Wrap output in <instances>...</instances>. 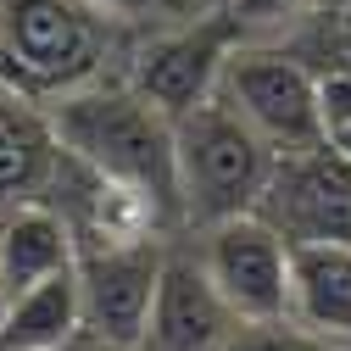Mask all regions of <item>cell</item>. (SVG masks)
Masks as SVG:
<instances>
[{
    "label": "cell",
    "mask_w": 351,
    "mask_h": 351,
    "mask_svg": "<svg viewBox=\"0 0 351 351\" xmlns=\"http://www.w3.org/2000/svg\"><path fill=\"white\" fill-rule=\"evenodd\" d=\"M56 145L73 151L84 167L101 179L128 184L156 223H179V162H173V117L151 106L134 84L128 90H101V84H78L56 95L51 106Z\"/></svg>",
    "instance_id": "cell-1"
},
{
    "label": "cell",
    "mask_w": 351,
    "mask_h": 351,
    "mask_svg": "<svg viewBox=\"0 0 351 351\" xmlns=\"http://www.w3.org/2000/svg\"><path fill=\"white\" fill-rule=\"evenodd\" d=\"M173 162H179V206L195 223L240 217L256 206L262 179L274 167V145L223 101L206 95L173 117Z\"/></svg>",
    "instance_id": "cell-2"
},
{
    "label": "cell",
    "mask_w": 351,
    "mask_h": 351,
    "mask_svg": "<svg viewBox=\"0 0 351 351\" xmlns=\"http://www.w3.org/2000/svg\"><path fill=\"white\" fill-rule=\"evenodd\" d=\"M106 62L95 0H0V78L17 95H67Z\"/></svg>",
    "instance_id": "cell-3"
},
{
    "label": "cell",
    "mask_w": 351,
    "mask_h": 351,
    "mask_svg": "<svg viewBox=\"0 0 351 351\" xmlns=\"http://www.w3.org/2000/svg\"><path fill=\"white\" fill-rule=\"evenodd\" d=\"M223 95L274 151H301L324 140L318 123V73H306L301 56L274 45H234L217 73Z\"/></svg>",
    "instance_id": "cell-4"
},
{
    "label": "cell",
    "mask_w": 351,
    "mask_h": 351,
    "mask_svg": "<svg viewBox=\"0 0 351 351\" xmlns=\"http://www.w3.org/2000/svg\"><path fill=\"white\" fill-rule=\"evenodd\" d=\"M251 212L285 245H301V240L351 245V156H340L329 140L301 151H274V167Z\"/></svg>",
    "instance_id": "cell-5"
},
{
    "label": "cell",
    "mask_w": 351,
    "mask_h": 351,
    "mask_svg": "<svg viewBox=\"0 0 351 351\" xmlns=\"http://www.w3.org/2000/svg\"><path fill=\"white\" fill-rule=\"evenodd\" d=\"M73 274H78L84 329L101 346L128 351V346L145 340L151 295H156V274H162L156 234L117 240V245H84V251H73Z\"/></svg>",
    "instance_id": "cell-6"
},
{
    "label": "cell",
    "mask_w": 351,
    "mask_h": 351,
    "mask_svg": "<svg viewBox=\"0 0 351 351\" xmlns=\"http://www.w3.org/2000/svg\"><path fill=\"white\" fill-rule=\"evenodd\" d=\"M201 268L234 318H279L290 313V245L256 212L206 223Z\"/></svg>",
    "instance_id": "cell-7"
},
{
    "label": "cell",
    "mask_w": 351,
    "mask_h": 351,
    "mask_svg": "<svg viewBox=\"0 0 351 351\" xmlns=\"http://www.w3.org/2000/svg\"><path fill=\"white\" fill-rule=\"evenodd\" d=\"M240 28L223 12H195L184 17L173 34L151 39V45L134 56V90L162 106L167 117L190 112L195 101H206L217 90V73H223V56L240 45Z\"/></svg>",
    "instance_id": "cell-8"
},
{
    "label": "cell",
    "mask_w": 351,
    "mask_h": 351,
    "mask_svg": "<svg viewBox=\"0 0 351 351\" xmlns=\"http://www.w3.org/2000/svg\"><path fill=\"white\" fill-rule=\"evenodd\" d=\"M234 324L240 318L229 313V301L212 290L201 256H162L140 346H151V351H217V340Z\"/></svg>",
    "instance_id": "cell-9"
},
{
    "label": "cell",
    "mask_w": 351,
    "mask_h": 351,
    "mask_svg": "<svg viewBox=\"0 0 351 351\" xmlns=\"http://www.w3.org/2000/svg\"><path fill=\"white\" fill-rule=\"evenodd\" d=\"M290 318L335 346H351V245L346 240L290 245Z\"/></svg>",
    "instance_id": "cell-10"
},
{
    "label": "cell",
    "mask_w": 351,
    "mask_h": 351,
    "mask_svg": "<svg viewBox=\"0 0 351 351\" xmlns=\"http://www.w3.org/2000/svg\"><path fill=\"white\" fill-rule=\"evenodd\" d=\"M62 268H73V234L62 212L45 201H17L0 217V306Z\"/></svg>",
    "instance_id": "cell-11"
},
{
    "label": "cell",
    "mask_w": 351,
    "mask_h": 351,
    "mask_svg": "<svg viewBox=\"0 0 351 351\" xmlns=\"http://www.w3.org/2000/svg\"><path fill=\"white\" fill-rule=\"evenodd\" d=\"M78 329H84V306H78V274L73 268L17 290L0 306V340L12 351H67Z\"/></svg>",
    "instance_id": "cell-12"
},
{
    "label": "cell",
    "mask_w": 351,
    "mask_h": 351,
    "mask_svg": "<svg viewBox=\"0 0 351 351\" xmlns=\"http://www.w3.org/2000/svg\"><path fill=\"white\" fill-rule=\"evenodd\" d=\"M56 128L23 95H0V201H39L56 167Z\"/></svg>",
    "instance_id": "cell-13"
},
{
    "label": "cell",
    "mask_w": 351,
    "mask_h": 351,
    "mask_svg": "<svg viewBox=\"0 0 351 351\" xmlns=\"http://www.w3.org/2000/svg\"><path fill=\"white\" fill-rule=\"evenodd\" d=\"M217 351H346L324 335H313L306 324H295L290 313L279 318H240L223 340H217Z\"/></svg>",
    "instance_id": "cell-14"
},
{
    "label": "cell",
    "mask_w": 351,
    "mask_h": 351,
    "mask_svg": "<svg viewBox=\"0 0 351 351\" xmlns=\"http://www.w3.org/2000/svg\"><path fill=\"white\" fill-rule=\"evenodd\" d=\"M313 12V0H223V17L251 34V28H290Z\"/></svg>",
    "instance_id": "cell-15"
},
{
    "label": "cell",
    "mask_w": 351,
    "mask_h": 351,
    "mask_svg": "<svg viewBox=\"0 0 351 351\" xmlns=\"http://www.w3.org/2000/svg\"><path fill=\"white\" fill-rule=\"evenodd\" d=\"M318 123L324 140L351 128V62H329V73H318Z\"/></svg>",
    "instance_id": "cell-16"
},
{
    "label": "cell",
    "mask_w": 351,
    "mask_h": 351,
    "mask_svg": "<svg viewBox=\"0 0 351 351\" xmlns=\"http://www.w3.org/2000/svg\"><path fill=\"white\" fill-rule=\"evenodd\" d=\"M117 17H145V23H184L201 12V0H95Z\"/></svg>",
    "instance_id": "cell-17"
},
{
    "label": "cell",
    "mask_w": 351,
    "mask_h": 351,
    "mask_svg": "<svg viewBox=\"0 0 351 351\" xmlns=\"http://www.w3.org/2000/svg\"><path fill=\"white\" fill-rule=\"evenodd\" d=\"M329 17V45H335V62H351V12H324Z\"/></svg>",
    "instance_id": "cell-18"
},
{
    "label": "cell",
    "mask_w": 351,
    "mask_h": 351,
    "mask_svg": "<svg viewBox=\"0 0 351 351\" xmlns=\"http://www.w3.org/2000/svg\"><path fill=\"white\" fill-rule=\"evenodd\" d=\"M313 12L324 17V12H351V0H313Z\"/></svg>",
    "instance_id": "cell-19"
},
{
    "label": "cell",
    "mask_w": 351,
    "mask_h": 351,
    "mask_svg": "<svg viewBox=\"0 0 351 351\" xmlns=\"http://www.w3.org/2000/svg\"><path fill=\"white\" fill-rule=\"evenodd\" d=\"M329 145H335L340 156H351V128H340V134H329Z\"/></svg>",
    "instance_id": "cell-20"
},
{
    "label": "cell",
    "mask_w": 351,
    "mask_h": 351,
    "mask_svg": "<svg viewBox=\"0 0 351 351\" xmlns=\"http://www.w3.org/2000/svg\"><path fill=\"white\" fill-rule=\"evenodd\" d=\"M101 351H123V346H101Z\"/></svg>",
    "instance_id": "cell-21"
},
{
    "label": "cell",
    "mask_w": 351,
    "mask_h": 351,
    "mask_svg": "<svg viewBox=\"0 0 351 351\" xmlns=\"http://www.w3.org/2000/svg\"><path fill=\"white\" fill-rule=\"evenodd\" d=\"M346 351H351V346H346Z\"/></svg>",
    "instance_id": "cell-22"
}]
</instances>
